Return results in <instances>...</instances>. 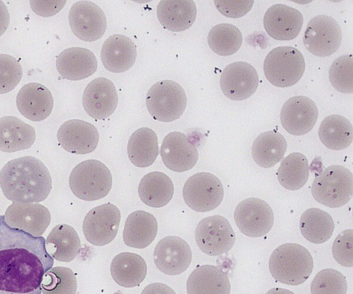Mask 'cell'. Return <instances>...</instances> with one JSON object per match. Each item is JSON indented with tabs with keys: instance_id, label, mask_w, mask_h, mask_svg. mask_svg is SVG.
<instances>
[{
	"instance_id": "obj_32",
	"label": "cell",
	"mask_w": 353,
	"mask_h": 294,
	"mask_svg": "<svg viewBox=\"0 0 353 294\" xmlns=\"http://www.w3.org/2000/svg\"><path fill=\"white\" fill-rule=\"evenodd\" d=\"M287 146V142L281 133L274 130L264 132L253 142V160L261 167H272L283 158Z\"/></svg>"
},
{
	"instance_id": "obj_46",
	"label": "cell",
	"mask_w": 353,
	"mask_h": 294,
	"mask_svg": "<svg viewBox=\"0 0 353 294\" xmlns=\"http://www.w3.org/2000/svg\"><path fill=\"white\" fill-rule=\"evenodd\" d=\"M9 23L10 14L8 10L3 2L0 1V36L5 33Z\"/></svg>"
},
{
	"instance_id": "obj_1",
	"label": "cell",
	"mask_w": 353,
	"mask_h": 294,
	"mask_svg": "<svg viewBox=\"0 0 353 294\" xmlns=\"http://www.w3.org/2000/svg\"><path fill=\"white\" fill-rule=\"evenodd\" d=\"M45 241L10 227L0 216V294H41L43 277L54 264Z\"/></svg>"
},
{
	"instance_id": "obj_23",
	"label": "cell",
	"mask_w": 353,
	"mask_h": 294,
	"mask_svg": "<svg viewBox=\"0 0 353 294\" xmlns=\"http://www.w3.org/2000/svg\"><path fill=\"white\" fill-rule=\"evenodd\" d=\"M56 67L63 78L79 81L92 75L97 69V61L90 50L73 47L63 50L57 57Z\"/></svg>"
},
{
	"instance_id": "obj_11",
	"label": "cell",
	"mask_w": 353,
	"mask_h": 294,
	"mask_svg": "<svg viewBox=\"0 0 353 294\" xmlns=\"http://www.w3.org/2000/svg\"><path fill=\"white\" fill-rule=\"evenodd\" d=\"M121 220L119 209L108 202L92 208L85 215L83 231L88 242L94 246H104L116 237Z\"/></svg>"
},
{
	"instance_id": "obj_39",
	"label": "cell",
	"mask_w": 353,
	"mask_h": 294,
	"mask_svg": "<svg viewBox=\"0 0 353 294\" xmlns=\"http://www.w3.org/2000/svg\"><path fill=\"white\" fill-rule=\"evenodd\" d=\"M347 290L345 277L334 269L320 271L310 285L311 294H346Z\"/></svg>"
},
{
	"instance_id": "obj_10",
	"label": "cell",
	"mask_w": 353,
	"mask_h": 294,
	"mask_svg": "<svg viewBox=\"0 0 353 294\" xmlns=\"http://www.w3.org/2000/svg\"><path fill=\"white\" fill-rule=\"evenodd\" d=\"M303 40L305 48L312 54L320 57L330 56L341 45V29L332 17L317 15L307 24Z\"/></svg>"
},
{
	"instance_id": "obj_7",
	"label": "cell",
	"mask_w": 353,
	"mask_h": 294,
	"mask_svg": "<svg viewBox=\"0 0 353 294\" xmlns=\"http://www.w3.org/2000/svg\"><path fill=\"white\" fill-rule=\"evenodd\" d=\"M145 104L154 119L168 123L181 116L187 106V97L179 83L171 80H162L149 89Z\"/></svg>"
},
{
	"instance_id": "obj_19",
	"label": "cell",
	"mask_w": 353,
	"mask_h": 294,
	"mask_svg": "<svg viewBox=\"0 0 353 294\" xmlns=\"http://www.w3.org/2000/svg\"><path fill=\"white\" fill-rule=\"evenodd\" d=\"M83 107L92 118L104 120L116 109L118 95L114 83L99 77L88 83L82 96Z\"/></svg>"
},
{
	"instance_id": "obj_17",
	"label": "cell",
	"mask_w": 353,
	"mask_h": 294,
	"mask_svg": "<svg viewBox=\"0 0 353 294\" xmlns=\"http://www.w3.org/2000/svg\"><path fill=\"white\" fill-rule=\"evenodd\" d=\"M318 115V108L312 99L304 96H296L285 102L280 118L283 127L289 134L302 136L312 130Z\"/></svg>"
},
{
	"instance_id": "obj_40",
	"label": "cell",
	"mask_w": 353,
	"mask_h": 294,
	"mask_svg": "<svg viewBox=\"0 0 353 294\" xmlns=\"http://www.w3.org/2000/svg\"><path fill=\"white\" fill-rule=\"evenodd\" d=\"M353 57L352 54L337 58L329 70V79L333 87L340 92H353Z\"/></svg>"
},
{
	"instance_id": "obj_33",
	"label": "cell",
	"mask_w": 353,
	"mask_h": 294,
	"mask_svg": "<svg viewBox=\"0 0 353 294\" xmlns=\"http://www.w3.org/2000/svg\"><path fill=\"white\" fill-rule=\"evenodd\" d=\"M127 151L130 160L136 167L150 166L159 155L156 133L148 127L137 129L129 138Z\"/></svg>"
},
{
	"instance_id": "obj_26",
	"label": "cell",
	"mask_w": 353,
	"mask_h": 294,
	"mask_svg": "<svg viewBox=\"0 0 353 294\" xmlns=\"http://www.w3.org/2000/svg\"><path fill=\"white\" fill-rule=\"evenodd\" d=\"M196 7L192 0H162L157 8V15L163 27L172 32L190 28L196 17Z\"/></svg>"
},
{
	"instance_id": "obj_34",
	"label": "cell",
	"mask_w": 353,
	"mask_h": 294,
	"mask_svg": "<svg viewBox=\"0 0 353 294\" xmlns=\"http://www.w3.org/2000/svg\"><path fill=\"white\" fill-rule=\"evenodd\" d=\"M318 134L327 148L341 150L349 147L352 142V126L345 117L332 114L323 120Z\"/></svg>"
},
{
	"instance_id": "obj_15",
	"label": "cell",
	"mask_w": 353,
	"mask_h": 294,
	"mask_svg": "<svg viewBox=\"0 0 353 294\" xmlns=\"http://www.w3.org/2000/svg\"><path fill=\"white\" fill-rule=\"evenodd\" d=\"M154 262L157 268L168 275L184 272L192 261L189 244L178 236H167L159 240L154 250Z\"/></svg>"
},
{
	"instance_id": "obj_14",
	"label": "cell",
	"mask_w": 353,
	"mask_h": 294,
	"mask_svg": "<svg viewBox=\"0 0 353 294\" xmlns=\"http://www.w3.org/2000/svg\"><path fill=\"white\" fill-rule=\"evenodd\" d=\"M258 85L257 72L247 62L232 63L221 74V89L228 98L233 101L248 98L256 92Z\"/></svg>"
},
{
	"instance_id": "obj_28",
	"label": "cell",
	"mask_w": 353,
	"mask_h": 294,
	"mask_svg": "<svg viewBox=\"0 0 353 294\" xmlns=\"http://www.w3.org/2000/svg\"><path fill=\"white\" fill-rule=\"evenodd\" d=\"M157 230V221L152 214L145 211H136L126 219L123 241L130 247L144 249L153 242Z\"/></svg>"
},
{
	"instance_id": "obj_38",
	"label": "cell",
	"mask_w": 353,
	"mask_h": 294,
	"mask_svg": "<svg viewBox=\"0 0 353 294\" xmlns=\"http://www.w3.org/2000/svg\"><path fill=\"white\" fill-rule=\"evenodd\" d=\"M41 286L43 294H75L77 282L70 269L55 266L44 274Z\"/></svg>"
},
{
	"instance_id": "obj_35",
	"label": "cell",
	"mask_w": 353,
	"mask_h": 294,
	"mask_svg": "<svg viewBox=\"0 0 353 294\" xmlns=\"http://www.w3.org/2000/svg\"><path fill=\"white\" fill-rule=\"evenodd\" d=\"M300 231L309 242L321 244L332 235L334 223L331 216L318 208L306 209L301 216Z\"/></svg>"
},
{
	"instance_id": "obj_21",
	"label": "cell",
	"mask_w": 353,
	"mask_h": 294,
	"mask_svg": "<svg viewBox=\"0 0 353 294\" xmlns=\"http://www.w3.org/2000/svg\"><path fill=\"white\" fill-rule=\"evenodd\" d=\"M303 17L299 10L284 4L269 8L263 17L266 32L277 41H290L300 33Z\"/></svg>"
},
{
	"instance_id": "obj_43",
	"label": "cell",
	"mask_w": 353,
	"mask_h": 294,
	"mask_svg": "<svg viewBox=\"0 0 353 294\" xmlns=\"http://www.w3.org/2000/svg\"><path fill=\"white\" fill-rule=\"evenodd\" d=\"M214 2L223 16L235 19L245 15L254 3L253 0H214Z\"/></svg>"
},
{
	"instance_id": "obj_25",
	"label": "cell",
	"mask_w": 353,
	"mask_h": 294,
	"mask_svg": "<svg viewBox=\"0 0 353 294\" xmlns=\"http://www.w3.org/2000/svg\"><path fill=\"white\" fill-rule=\"evenodd\" d=\"M188 294H230L231 285L226 273L214 265L196 268L187 280Z\"/></svg>"
},
{
	"instance_id": "obj_8",
	"label": "cell",
	"mask_w": 353,
	"mask_h": 294,
	"mask_svg": "<svg viewBox=\"0 0 353 294\" xmlns=\"http://www.w3.org/2000/svg\"><path fill=\"white\" fill-rule=\"evenodd\" d=\"M224 196L220 180L208 172H199L190 177L183 188V198L192 210L206 212L216 208Z\"/></svg>"
},
{
	"instance_id": "obj_6",
	"label": "cell",
	"mask_w": 353,
	"mask_h": 294,
	"mask_svg": "<svg viewBox=\"0 0 353 294\" xmlns=\"http://www.w3.org/2000/svg\"><path fill=\"white\" fill-rule=\"evenodd\" d=\"M305 68L303 54L291 46L273 49L267 54L263 63L266 78L272 85L279 87L295 85L303 76Z\"/></svg>"
},
{
	"instance_id": "obj_24",
	"label": "cell",
	"mask_w": 353,
	"mask_h": 294,
	"mask_svg": "<svg viewBox=\"0 0 353 294\" xmlns=\"http://www.w3.org/2000/svg\"><path fill=\"white\" fill-rule=\"evenodd\" d=\"M137 56L134 43L123 34H113L103 43L101 59L105 69L113 73H121L131 68Z\"/></svg>"
},
{
	"instance_id": "obj_44",
	"label": "cell",
	"mask_w": 353,
	"mask_h": 294,
	"mask_svg": "<svg viewBox=\"0 0 353 294\" xmlns=\"http://www.w3.org/2000/svg\"><path fill=\"white\" fill-rule=\"evenodd\" d=\"M65 0L59 1H30L32 10L41 17H50L57 14L65 6Z\"/></svg>"
},
{
	"instance_id": "obj_4",
	"label": "cell",
	"mask_w": 353,
	"mask_h": 294,
	"mask_svg": "<svg viewBox=\"0 0 353 294\" xmlns=\"http://www.w3.org/2000/svg\"><path fill=\"white\" fill-rule=\"evenodd\" d=\"M112 185L110 169L102 162L94 159L78 164L69 177V186L73 194L85 201L104 198L109 193Z\"/></svg>"
},
{
	"instance_id": "obj_27",
	"label": "cell",
	"mask_w": 353,
	"mask_h": 294,
	"mask_svg": "<svg viewBox=\"0 0 353 294\" xmlns=\"http://www.w3.org/2000/svg\"><path fill=\"white\" fill-rule=\"evenodd\" d=\"M35 139L31 125L15 116L0 118V151L12 153L29 149Z\"/></svg>"
},
{
	"instance_id": "obj_20",
	"label": "cell",
	"mask_w": 353,
	"mask_h": 294,
	"mask_svg": "<svg viewBox=\"0 0 353 294\" xmlns=\"http://www.w3.org/2000/svg\"><path fill=\"white\" fill-rule=\"evenodd\" d=\"M57 140L67 151L76 154L90 153L97 148L99 134L91 123L72 119L63 123L57 131Z\"/></svg>"
},
{
	"instance_id": "obj_5",
	"label": "cell",
	"mask_w": 353,
	"mask_h": 294,
	"mask_svg": "<svg viewBox=\"0 0 353 294\" xmlns=\"http://www.w3.org/2000/svg\"><path fill=\"white\" fill-rule=\"evenodd\" d=\"M311 192L319 203L330 208L341 207L352 196V173L342 165L329 166L315 178Z\"/></svg>"
},
{
	"instance_id": "obj_22",
	"label": "cell",
	"mask_w": 353,
	"mask_h": 294,
	"mask_svg": "<svg viewBox=\"0 0 353 294\" xmlns=\"http://www.w3.org/2000/svg\"><path fill=\"white\" fill-rule=\"evenodd\" d=\"M16 104L24 117L32 121H41L52 112L53 98L45 85L39 83H29L19 91Z\"/></svg>"
},
{
	"instance_id": "obj_47",
	"label": "cell",
	"mask_w": 353,
	"mask_h": 294,
	"mask_svg": "<svg viewBox=\"0 0 353 294\" xmlns=\"http://www.w3.org/2000/svg\"><path fill=\"white\" fill-rule=\"evenodd\" d=\"M266 294H294L292 291L282 288H272L269 290Z\"/></svg>"
},
{
	"instance_id": "obj_45",
	"label": "cell",
	"mask_w": 353,
	"mask_h": 294,
	"mask_svg": "<svg viewBox=\"0 0 353 294\" xmlns=\"http://www.w3.org/2000/svg\"><path fill=\"white\" fill-rule=\"evenodd\" d=\"M141 294H176V293L167 284L155 282L146 286Z\"/></svg>"
},
{
	"instance_id": "obj_2",
	"label": "cell",
	"mask_w": 353,
	"mask_h": 294,
	"mask_svg": "<svg viewBox=\"0 0 353 294\" xmlns=\"http://www.w3.org/2000/svg\"><path fill=\"white\" fill-rule=\"evenodd\" d=\"M0 186L13 202H39L50 194L52 179L44 164L28 156L10 160L2 167Z\"/></svg>"
},
{
	"instance_id": "obj_37",
	"label": "cell",
	"mask_w": 353,
	"mask_h": 294,
	"mask_svg": "<svg viewBox=\"0 0 353 294\" xmlns=\"http://www.w3.org/2000/svg\"><path fill=\"white\" fill-rule=\"evenodd\" d=\"M243 36L240 30L230 23H220L209 32L208 43L210 49L220 56H230L240 48Z\"/></svg>"
},
{
	"instance_id": "obj_29",
	"label": "cell",
	"mask_w": 353,
	"mask_h": 294,
	"mask_svg": "<svg viewBox=\"0 0 353 294\" xmlns=\"http://www.w3.org/2000/svg\"><path fill=\"white\" fill-rule=\"evenodd\" d=\"M45 245L52 258L65 262L74 260L81 250V242L76 230L65 224H58L51 230Z\"/></svg>"
},
{
	"instance_id": "obj_9",
	"label": "cell",
	"mask_w": 353,
	"mask_h": 294,
	"mask_svg": "<svg viewBox=\"0 0 353 294\" xmlns=\"http://www.w3.org/2000/svg\"><path fill=\"white\" fill-rule=\"evenodd\" d=\"M194 238L201 251L210 256L227 253L236 241L229 221L219 215L203 218L196 227Z\"/></svg>"
},
{
	"instance_id": "obj_12",
	"label": "cell",
	"mask_w": 353,
	"mask_h": 294,
	"mask_svg": "<svg viewBox=\"0 0 353 294\" xmlns=\"http://www.w3.org/2000/svg\"><path fill=\"white\" fill-rule=\"evenodd\" d=\"M234 218L239 231L251 238L264 236L274 224L271 207L258 198H248L239 203L234 212Z\"/></svg>"
},
{
	"instance_id": "obj_3",
	"label": "cell",
	"mask_w": 353,
	"mask_h": 294,
	"mask_svg": "<svg viewBox=\"0 0 353 294\" xmlns=\"http://www.w3.org/2000/svg\"><path fill=\"white\" fill-rule=\"evenodd\" d=\"M314 263L309 251L296 243H285L276 248L269 260V269L277 282L296 286L311 275Z\"/></svg>"
},
{
	"instance_id": "obj_31",
	"label": "cell",
	"mask_w": 353,
	"mask_h": 294,
	"mask_svg": "<svg viewBox=\"0 0 353 294\" xmlns=\"http://www.w3.org/2000/svg\"><path fill=\"white\" fill-rule=\"evenodd\" d=\"M138 193L146 205L159 208L165 206L174 194V185L165 174L153 171L145 174L138 187Z\"/></svg>"
},
{
	"instance_id": "obj_36",
	"label": "cell",
	"mask_w": 353,
	"mask_h": 294,
	"mask_svg": "<svg viewBox=\"0 0 353 294\" xmlns=\"http://www.w3.org/2000/svg\"><path fill=\"white\" fill-rule=\"evenodd\" d=\"M309 174L306 157L301 153L293 152L283 160L276 176L282 187L288 190L296 191L305 185Z\"/></svg>"
},
{
	"instance_id": "obj_13",
	"label": "cell",
	"mask_w": 353,
	"mask_h": 294,
	"mask_svg": "<svg viewBox=\"0 0 353 294\" xmlns=\"http://www.w3.org/2000/svg\"><path fill=\"white\" fill-rule=\"evenodd\" d=\"M68 19L73 34L87 42L101 38L107 26L103 10L90 1L75 2L70 10Z\"/></svg>"
},
{
	"instance_id": "obj_41",
	"label": "cell",
	"mask_w": 353,
	"mask_h": 294,
	"mask_svg": "<svg viewBox=\"0 0 353 294\" xmlns=\"http://www.w3.org/2000/svg\"><path fill=\"white\" fill-rule=\"evenodd\" d=\"M22 74L21 65L14 57L0 54V94L12 90L20 82Z\"/></svg>"
},
{
	"instance_id": "obj_42",
	"label": "cell",
	"mask_w": 353,
	"mask_h": 294,
	"mask_svg": "<svg viewBox=\"0 0 353 294\" xmlns=\"http://www.w3.org/2000/svg\"><path fill=\"white\" fill-rule=\"evenodd\" d=\"M334 260L341 266L353 265V230L348 229L341 232L335 238L332 248Z\"/></svg>"
},
{
	"instance_id": "obj_18",
	"label": "cell",
	"mask_w": 353,
	"mask_h": 294,
	"mask_svg": "<svg viewBox=\"0 0 353 294\" xmlns=\"http://www.w3.org/2000/svg\"><path fill=\"white\" fill-rule=\"evenodd\" d=\"M160 154L165 167L175 172L191 169L199 159L195 144L179 132H172L165 136Z\"/></svg>"
},
{
	"instance_id": "obj_16",
	"label": "cell",
	"mask_w": 353,
	"mask_h": 294,
	"mask_svg": "<svg viewBox=\"0 0 353 294\" xmlns=\"http://www.w3.org/2000/svg\"><path fill=\"white\" fill-rule=\"evenodd\" d=\"M6 222L35 237L41 236L49 226V210L39 203L13 202L5 213Z\"/></svg>"
},
{
	"instance_id": "obj_30",
	"label": "cell",
	"mask_w": 353,
	"mask_h": 294,
	"mask_svg": "<svg viewBox=\"0 0 353 294\" xmlns=\"http://www.w3.org/2000/svg\"><path fill=\"white\" fill-rule=\"evenodd\" d=\"M110 273L114 281L119 286L125 288L134 287L145 279L147 265L141 255L122 252L113 258Z\"/></svg>"
}]
</instances>
